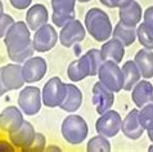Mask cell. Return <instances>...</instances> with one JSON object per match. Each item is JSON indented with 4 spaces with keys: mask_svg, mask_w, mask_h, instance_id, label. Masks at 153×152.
<instances>
[{
    "mask_svg": "<svg viewBox=\"0 0 153 152\" xmlns=\"http://www.w3.org/2000/svg\"><path fill=\"white\" fill-rule=\"evenodd\" d=\"M4 44L9 60L16 63H23L28 58H31L35 52L30 27L22 21L14 22L10 26L4 37Z\"/></svg>",
    "mask_w": 153,
    "mask_h": 152,
    "instance_id": "obj_1",
    "label": "cell"
},
{
    "mask_svg": "<svg viewBox=\"0 0 153 152\" xmlns=\"http://www.w3.org/2000/svg\"><path fill=\"white\" fill-rule=\"evenodd\" d=\"M85 28L98 43H104L111 39L113 27L109 16L99 8H91L85 14Z\"/></svg>",
    "mask_w": 153,
    "mask_h": 152,
    "instance_id": "obj_2",
    "label": "cell"
},
{
    "mask_svg": "<svg viewBox=\"0 0 153 152\" xmlns=\"http://www.w3.org/2000/svg\"><path fill=\"white\" fill-rule=\"evenodd\" d=\"M61 133L67 143L72 146H77L81 145L86 139L89 128L84 117L79 115H68L62 122Z\"/></svg>",
    "mask_w": 153,
    "mask_h": 152,
    "instance_id": "obj_3",
    "label": "cell"
},
{
    "mask_svg": "<svg viewBox=\"0 0 153 152\" xmlns=\"http://www.w3.org/2000/svg\"><path fill=\"white\" fill-rule=\"evenodd\" d=\"M98 77L102 84H104L114 93L122 90L124 88V74L118 63L112 61H103L98 71Z\"/></svg>",
    "mask_w": 153,
    "mask_h": 152,
    "instance_id": "obj_4",
    "label": "cell"
},
{
    "mask_svg": "<svg viewBox=\"0 0 153 152\" xmlns=\"http://www.w3.org/2000/svg\"><path fill=\"white\" fill-rule=\"evenodd\" d=\"M18 106L27 116H35L40 112L42 106V94L37 86L28 85L19 92Z\"/></svg>",
    "mask_w": 153,
    "mask_h": 152,
    "instance_id": "obj_5",
    "label": "cell"
},
{
    "mask_svg": "<svg viewBox=\"0 0 153 152\" xmlns=\"http://www.w3.org/2000/svg\"><path fill=\"white\" fill-rule=\"evenodd\" d=\"M42 104L49 108L59 107L66 95V84L58 76L49 79L41 90Z\"/></svg>",
    "mask_w": 153,
    "mask_h": 152,
    "instance_id": "obj_6",
    "label": "cell"
},
{
    "mask_svg": "<svg viewBox=\"0 0 153 152\" xmlns=\"http://www.w3.org/2000/svg\"><path fill=\"white\" fill-rule=\"evenodd\" d=\"M121 124H122V119L120 113L117 111H113V110H108V111L102 113L99 119L97 120L95 130L99 136L113 138L121 130Z\"/></svg>",
    "mask_w": 153,
    "mask_h": 152,
    "instance_id": "obj_7",
    "label": "cell"
},
{
    "mask_svg": "<svg viewBox=\"0 0 153 152\" xmlns=\"http://www.w3.org/2000/svg\"><path fill=\"white\" fill-rule=\"evenodd\" d=\"M59 40V35L56 31L54 26L49 23H45L44 26L39 27L33 34L32 37V44L36 52L39 53H45L49 52L57 45Z\"/></svg>",
    "mask_w": 153,
    "mask_h": 152,
    "instance_id": "obj_8",
    "label": "cell"
},
{
    "mask_svg": "<svg viewBox=\"0 0 153 152\" xmlns=\"http://www.w3.org/2000/svg\"><path fill=\"white\" fill-rule=\"evenodd\" d=\"M58 35L61 45H63L65 48H71L75 44L81 43L85 39L86 28H85V25H82L80 21L72 19L71 22H68L66 26L61 28V32Z\"/></svg>",
    "mask_w": 153,
    "mask_h": 152,
    "instance_id": "obj_9",
    "label": "cell"
},
{
    "mask_svg": "<svg viewBox=\"0 0 153 152\" xmlns=\"http://www.w3.org/2000/svg\"><path fill=\"white\" fill-rule=\"evenodd\" d=\"M36 137L35 128L31 122L23 121V124L13 133H9V141L16 148L22 151H30Z\"/></svg>",
    "mask_w": 153,
    "mask_h": 152,
    "instance_id": "obj_10",
    "label": "cell"
},
{
    "mask_svg": "<svg viewBox=\"0 0 153 152\" xmlns=\"http://www.w3.org/2000/svg\"><path fill=\"white\" fill-rule=\"evenodd\" d=\"M93 104L97 110V112L102 115L103 112L111 110L114 103V92L107 88L104 84L98 81L93 86Z\"/></svg>",
    "mask_w": 153,
    "mask_h": 152,
    "instance_id": "obj_11",
    "label": "cell"
},
{
    "mask_svg": "<svg viewBox=\"0 0 153 152\" xmlns=\"http://www.w3.org/2000/svg\"><path fill=\"white\" fill-rule=\"evenodd\" d=\"M23 76L26 83L28 84H33L37 83L44 77L48 70V65L46 61L42 57H31L27 61L23 62Z\"/></svg>",
    "mask_w": 153,
    "mask_h": 152,
    "instance_id": "obj_12",
    "label": "cell"
},
{
    "mask_svg": "<svg viewBox=\"0 0 153 152\" xmlns=\"http://www.w3.org/2000/svg\"><path fill=\"white\" fill-rule=\"evenodd\" d=\"M1 76H3V83L8 90H18L26 83L22 66L16 62L1 67Z\"/></svg>",
    "mask_w": 153,
    "mask_h": 152,
    "instance_id": "obj_13",
    "label": "cell"
},
{
    "mask_svg": "<svg viewBox=\"0 0 153 152\" xmlns=\"http://www.w3.org/2000/svg\"><path fill=\"white\" fill-rule=\"evenodd\" d=\"M23 112L17 106H9L0 112V129L7 133H13L23 124Z\"/></svg>",
    "mask_w": 153,
    "mask_h": 152,
    "instance_id": "obj_14",
    "label": "cell"
},
{
    "mask_svg": "<svg viewBox=\"0 0 153 152\" xmlns=\"http://www.w3.org/2000/svg\"><path fill=\"white\" fill-rule=\"evenodd\" d=\"M144 129L143 125L140 124V120H139V110L134 108L127 113L125 116V119L122 120V124H121V132L122 134L131 139V141H137L140 137L143 136L144 133Z\"/></svg>",
    "mask_w": 153,
    "mask_h": 152,
    "instance_id": "obj_15",
    "label": "cell"
},
{
    "mask_svg": "<svg viewBox=\"0 0 153 152\" xmlns=\"http://www.w3.org/2000/svg\"><path fill=\"white\" fill-rule=\"evenodd\" d=\"M131 99L138 108L146 106L148 103H153V85L152 83L146 80H139L135 86L131 89Z\"/></svg>",
    "mask_w": 153,
    "mask_h": 152,
    "instance_id": "obj_16",
    "label": "cell"
},
{
    "mask_svg": "<svg viewBox=\"0 0 153 152\" xmlns=\"http://www.w3.org/2000/svg\"><path fill=\"white\" fill-rule=\"evenodd\" d=\"M48 21H49L48 9L42 4H33L27 9L26 23L31 31H36L39 27L48 23Z\"/></svg>",
    "mask_w": 153,
    "mask_h": 152,
    "instance_id": "obj_17",
    "label": "cell"
},
{
    "mask_svg": "<svg viewBox=\"0 0 153 152\" xmlns=\"http://www.w3.org/2000/svg\"><path fill=\"white\" fill-rule=\"evenodd\" d=\"M82 104V92L75 84H66V95L59 104L63 111L74 113Z\"/></svg>",
    "mask_w": 153,
    "mask_h": 152,
    "instance_id": "obj_18",
    "label": "cell"
},
{
    "mask_svg": "<svg viewBox=\"0 0 153 152\" xmlns=\"http://www.w3.org/2000/svg\"><path fill=\"white\" fill-rule=\"evenodd\" d=\"M100 54L103 61H112L116 63L122 62V58L125 56V45L120 43L117 39H108L104 41V44L102 45Z\"/></svg>",
    "mask_w": 153,
    "mask_h": 152,
    "instance_id": "obj_19",
    "label": "cell"
},
{
    "mask_svg": "<svg viewBox=\"0 0 153 152\" xmlns=\"http://www.w3.org/2000/svg\"><path fill=\"white\" fill-rule=\"evenodd\" d=\"M118 9H120V12H118L120 22L129 25V26H134V27H137L139 25L143 14L142 7H140L139 3L133 0L130 4H127V5L122 8H118Z\"/></svg>",
    "mask_w": 153,
    "mask_h": 152,
    "instance_id": "obj_20",
    "label": "cell"
},
{
    "mask_svg": "<svg viewBox=\"0 0 153 152\" xmlns=\"http://www.w3.org/2000/svg\"><path fill=\"white\" fill-rule=\"evenodd\" d=\"M134 62L137 63L143 79L153 77V50L146 49V48L140 49L135 54Z\"/></svg>",
    "mask_w": 153,
    "mask_h": 152,
    "instance_id": "obj_21",
    "label": "cell"
},
{
    "mask_svg": "<svg viewBox=\"0 0 153 152\" xmlns=\"http://www.w3.org/2000/svg\"><path fill=\"white\" fill-rule=\"evenodd\" d=\"M112 36L117 39L120 43H122L125 46H130L135 43L137 37V28L134 26H129L122 22H118L113 28Z\"/></svg>",
    "mask_w": 153,
    "mask_h": 152,
    "instance_id": "obj_22",
    "label": "cell"
},
{
    "mask_svg": "<svg viewBox=\"0 0 153 152\" xmlns=\"http://www.w3.org/2000/svg\"><path fill=\"white\" fill-rule=\"evenodd\" d=\"M122 74H124V88L122 89L125 92H130L142 77V74L134 61H127L124 63Z\"/></svg>",
    "mask_w": 153,
    "mask_h": 152,
    "instance_id": "obj_23",
    "label": "cell"
},
{
    "mask_svg": "<svg viewBox=\"0 0 153 152\" xmlns=\"http://www.w3.org/2000/svg\"><path fill=\"white\" fill-rule=\"evenodd\" d=\"M67 76L72 83L81 81L85 77L89 76V66L86 61L82 57H80L79 60L72 61L68 67H67Z\"/></svg>",
    "mask_w": 153,
    "mask_h": 152,
    "instance_id": "obj_24",
    "label": "cell"
},
{
    "mask_svg": "<svg viewBox=\"0 0 153 152\" xmlns=\"http://www.w3.org/2000/svg\"><path fill=\"white\" fill-rule=\"evenodd\" d=\"M82 58L86 61L88 66H89V76H95L98 75L99 67L103 63V58H102L100 50L99 49H89L86 53L82 56Z\"/></svg>",
    "mask_w": 153,
    "mask_h": 152,
    "instance_id": "obj_25",
    "label": "cell"
},
{
    "mask_svg": "<svg viewBox=\"0 0 153 152\" xmlns=\"http://www.w3.org/2000/svg\"><path fill=\"white\" fill-rule=\"evenodd\" d=\"M137 37L143 48L153 50V27L147 23H140L137 28Z\"/></svg>",
    "mask_w": 153,
    "mask_h": 152,
    "instance_id": "obj_26",
    "label": "cell"
},
{
    "mask_svg": "<svg viewBox=\"0 0 153 152\" xmlns=\"http://www.w3.org/2000/svg\"><path fill=\"white\" fill-rule=\"evenodd\" d=\"M86 150L88 152H109L111 151V143H109L107 137L98 134L88 142Z\"/></svg>",
    "mask_w": 153,
    "mask_h": 152,
    "instance_id": "obj_27",
    "label": "cell"
},
{
    "mask_svg": "<svg viewBox=\"0 0 153 152\" xmlns=\"http://www.w3.org/2000/svg\"><path fill=\"white\" fill-rule=\"evenodd\" d=\"M139 120L146 130L153 129V103H148L146 106L140 107Z\"/></svg>",
    "mask_w": 153,
    "mask_h": 152,
    "instance_id": "obj_28",
    "label": "cell"
},
{
    "mask_svg": "<svg viewBox=\"0 0 153 152\" xmlns=\"http://www.w3.org/2000/svg\"><path fill=\"white\" fill-rule=\"evenodd\" d=\"M72 19H75V12H54L52 13V22L54 26L62 28Z\"/></svg>",
    "mask_w": 153,
    "mask_h": 152,
    "instance_id": "obj_29",
    "label": "cell"
},
{
    "mask_svg": "<svg viewBox=\"0 0 153 152\" xmlns=\"http://www.w3.org/2000/svg\"><path fill=\"white\" fill-rule=\"evenodd\" d=\"M76 0H52V9L54 12H75Z\"/></svg>",
    "mask_w": 153,
    "mask_h": 152,
    "instance_id": "obj_30",
    "label": "cell"
},
{
    "mask_svg": "<svg viewBox=\"0 0 153 152\" xmlns=\"http://www.w3.org/2000/svg\"><path fill=\"white\" fill-rule=\"evenodd\" d=\"M16 22V21L13 19V17L4 13L1 17H0V39L1 37H5L8 30L10 28V26Z\"/></svg>",
    "mask_w": 153,
    "mask_h": 152,
    "instance_id": "obj_31",
    "label": "cell"
},
{
    "mask_svg": "<svg viewBox=\"0 0 153 152\" xmlns=\"http://www.w3.org/2000/svg\"><path fill=\"white\" fill-rule=\"evenodd\" d=\"M45 148V137L41 133H36L35 141H33L30 151H42Z\"/></svg>",
    "mask_w": 153,
    "mask_h": 152,
    "instance_id": "obj_32",
    "label": "cell"
},
{
    "mask_svg": "<svg viewBox=\"0 0 153 152\" xmlns=\"http://www.w3.org/2000/svg\"><path fill=\"white\" fill-rule=\"evenodd\" d=\"M10 5L14 8V9H18V10H23V9H27L31 5L32 0H9Z\"/></svg>",
    "mask_w": 153,
    "mask_h": 152,
    "instance_id": "obj_33",
    "label": "cell"
},
{
    "mask_svg": "<svg viewBox=\"0 0 153 152\" xmlns=\"http://www.w3.org/2000/svg\"><path fill=\"white\" fill-rule=\"evenodd\" d=\"M144 23H147L148 26L153 27V5L148 7L146 12H144Z\"/></svg>",
    "mask_w": 153,
    "mask_h": 152,
    "instance_id": "obj_34",
    "label": "cell"
},
{
    "mask_svg": "<svg viewBox=\"0 0 153 152\" xmlns=\"http://www.w3.org/2000/svg\"><path fill=\"white\" fill-rule=\"evenodd\" d=\"M133 0H111V4H112V8H122L130 4Z\"/></svg>",
    "mask_w": 153,
    "mask_h": 152,
    "instance_id": "obj_35",
    "label": "cell"
},
{
    "mask_svg": "<svg viewBox=\"0 0 153 152\" xmlns=\"http://www.w3.org/2000/svg\"><path fill=\"white\" fill-rule=\"evenodd\" d=\"M7 92H9L7 89V86L3 83V76H1V67H0V95H4Z\"/></svg>",
    "mask_w": 153,
    "mask_h": 152,
    "instance_id": "obj_36",
    "label": "cell"
},
{
    "mask_svg": "<svg viewBox=\"0 0 153 152\" xmlns=\"http://www.w3.org/2000/svg\"><path fill=\"white\" fill-rule=\"evenodd\" d=\"M99 1L103 4V5L108 7V8H112V4H111V0H99Z\"/></svg>",
    "mask_w": 153,
    "mask_h": 152,
    "instance_id": "obj_37",
    "label": "cell"
},
{
    "mask_svg": "<svg viewBox=\"0 0 153 152\" xmlns=\"http://www.w3.org/2000/svg\"><path fill=\"white\" fill-rule=\"evenodd\" d=\"M147 132H148V138H149V141L153 143V129L147 130Z\"/></svg>",
    "mask_w": 153,
    "mask_h": 152,
    "instance_id": "obj_38",
    "label": "cell"
},
{
    "mask_svg": "<svg viewBox=\"0 0 153 152\" xmlns=\"http://www.w3.org/2000/svg\"><path fill=\"white\" fill-rule=\"evenodd\" d=\"M3 14H4V5H3L1 0H0V17H1Z\"/></svg>",
    "mask_w": 153,
    "mask_h": 152,
    "instance_id": "obj_39",
    "label": "cell"
},
{
    "mask_svg": "<svg viewBox=\"0 0 153 152\" xmlns=\"http://www.w3.org/2000/svg\"><path fill=\"white\" fill-rule=\"evenodd\" d=\"M77 1H80V3H89V1H91V0H77Z\"/></svg>",
    "mask_w": 153,
    "mask_h": 152,
    "instance_id": "obj_40",
    "label": "cell"
},
{
    "mask_svg": "<svg viewBox=\"0 0 153 152\" xmlns=\"http://www.w3.org/2000/svg\"><path fill=\"white\" fill-rule=\"evenodd\" d=\"M148 151H149V152H153V143H152V146L149 147V148H148Z\"/></svg>",
    "mask_w": 153,
    "mask_h": 152,
    "instance_id": "obj_41",
    "label": "cell"
}]
</instances>
